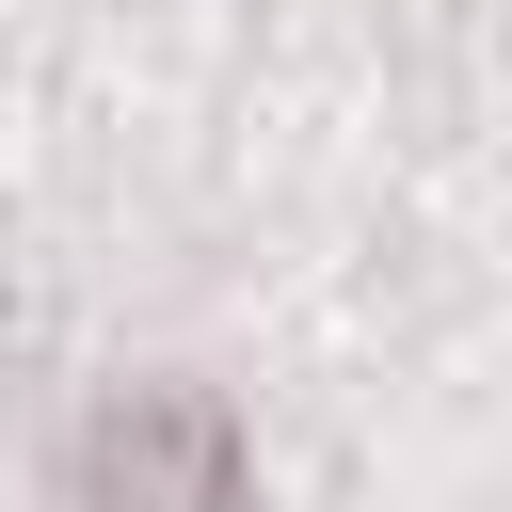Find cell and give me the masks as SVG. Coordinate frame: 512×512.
<instances>
[{
  "mask_svg": "<svg viewBox=\"0 0 512 512\" xmlns=\"http://www.w3.org/2000/svg\"><path fill=\"white\" fill-rule=\"evenodd\" d=\"M64 512H240V416L208 384H128L64 448Z\"/></svg>",
  "mask_w": 512,
  "mask_h": 512,
  "instance_id": "cell-1",
  "label": "cell"
}]
</instances>
